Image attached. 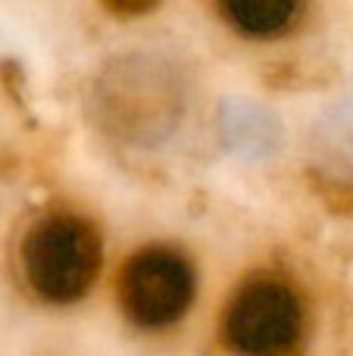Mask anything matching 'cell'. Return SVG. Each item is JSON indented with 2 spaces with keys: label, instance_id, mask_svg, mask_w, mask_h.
<instances>
[{
  "label": "cell",
  "instance_id": "6da1fadb",
  "mask_svg": "<svg viewBox=\"0 0 353 356\" xmlns=\"http://www.w3.org/2000/svg\"><path fill=\"white\" fill-rule=\"evenodd\" d=\"M104 266V241L91 222L56 213L35 222L22 241V275L28 288L54 307L79 303Z\"/></svg>",
  "mask_w": 353,
  "mask_h": 356
},
{
  "label": "cell",
  "instance_id": "7a4b0ae2",
  "mask_svg": "<svg viewBox=\"0 0 353 356\" xmlns=\"http://www.w3.org/2000/svg\"><path fill=\"white\" fill-rule=\"evenodd\" d=\"M304 334V300L275 275L244 282L222 313V341L235 356H297Z\"/></svg>",
  "mask_w": 353,
  "mask_h": 356
},
{
  "label": "cell",
  "instance_id": "3957f363",
  "mask_svg": "<svg viewBox=\"0 0 353 356\" xmlns=\"http://www.w3.org/2000/svg\"><path fill=\"white\" fill-rule=\"evenodd\" d=\"M197 272L172 247H144L119 272V309L141 332H169L194 307Z\"/></svg>",
  "mask_w": 353,
  "mask_h": 356
},
{
  "label": "cell",
  "instance_id": "277c9868",
  "mask_svg": "<svg viewBox=\"0 0 353 356\" xmlns=\"http://www.w3.org/2000/svg\"><path fill=\"white\" fill-rule=\"evenodd\" d=\"M100 113L106 125L129 138L169 135L181 116V88L172 69L154 56H131L106 75L100 88Z\"/></svg>",
  "mask_w": 353,
  "mask_h": 356
},
{
  "label": "cell",
  "instance_id": "5b68a950",
  "mask_svg": "<svg viewBox=\"0 0 353 356\" xmlns=\"http://www.w3.org/2000/svg\"><path fill=\"white\" fill-rule=\"evenodd\" d=\"M222 13L244 35L272 38L294 22L300 0H222Z\"/></svg>",
  "mask_w": 353,
  "mask_h": 356
},
{
  "label": "cell",
  "instance_id": "8992f818",
  "mask_svg": "<svg viewBox=\"0 0 353 356\" xmlns=\"http://www.w3.org/2000/svg\"><path fill=\"white\" fill-rule=\"evenodd\" d=\"M106 3H113L122 13H141V10H147V6H154L156 0H106Z\"/></svg>",
  "mask_w": 353,
  "mask_h": 356
}]
</instances>
